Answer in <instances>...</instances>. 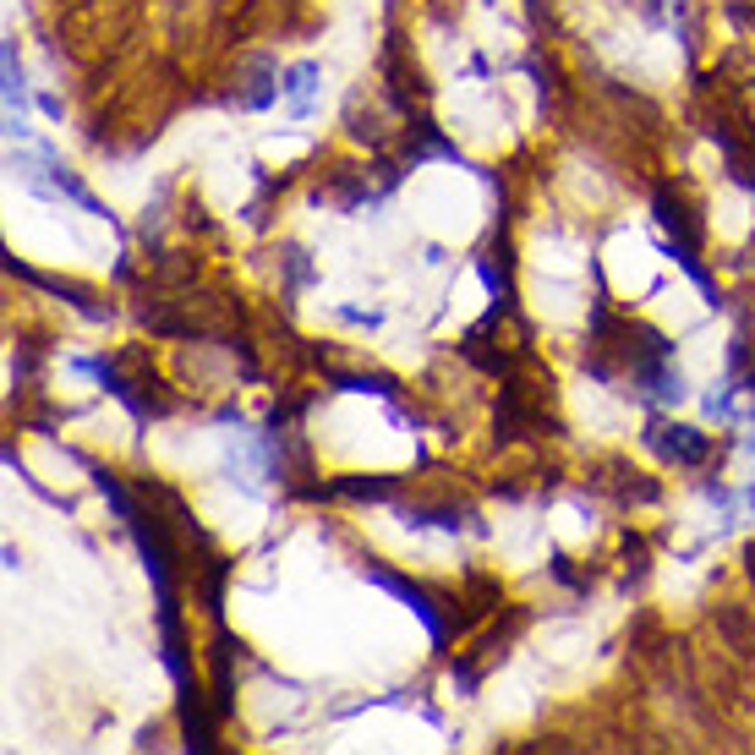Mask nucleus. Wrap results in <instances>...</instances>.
Wrapping results in <instances>:
<instances>
[{"label": "nucleus", "mask_w": 755, "mask_h": 755, "mask_svg": "<svg viewBox=\"0 0 755 755\" xmlns=\"http://www.w3.org/2000/svg\"><path fill=\"white\" fill-rule=\"evenodd\" d=\"M373 586L394 591V597H400V602H405V608H411V614L428 625V635H433V640H449V625L439 619V608H433V597H428L422 586H411L405 575H389V569H373Z\"/></svg>", "instance_id": "obj_1"}, {"label": "nucleus", "mask_w": 755, "mask_h": 755, "mask_svg": "<svg viewBox=\"0 0 755 755\" xmlns=\"http://www.w3.org/2000/svg\"><path fill=\"white\" fill-rule=\"evenodd\" d=\"M651 449L663 454V460H679V465H700L706 460V433H695V428H674V422H651Z\"/></svg>", "instance_id": "obj_2"}, {"label": "nucleus", "mask_w": 755, "mask_h": 755, "mask_svg": "<svg viewBox=\"0 0 755 755\" xmlns=\"http://www.w3.org/2000/svg\"><path fill=\"white\" fill-rule=\"evenodd\" d=\"M717 625H723V629H728V635H734V640H739V651H755V635H751V625H745V619H739L734 608H717Z\"/></svg>", "instance_id": "obj_3"}, {"label": "nucleus", "mask_w": 755, "mask_h": 755, "mask_svg": "<svg viewBox=\"0 0 755 755\" xmlns=\"http://www.w3.org/2000/svg\"><path fill=\"white\" fill-rule=\"evenodd\" d=\"M340 493H351V499H389L394 482H373V477L367 482H340Z\"/></svg>", "instance_id": "obj_4"}, {"label": "nucleus", "mask_w": 755, "mask_h": 755, "mask_svg": "<svg viewBox=\"0 0 755 755\" xmlns=\"http://www.w3.org/2000/svg\"><path fill=\"white\" fill-rule=\"evenodd\" d=\"M307 88H313V66H296V71H291V82H285V94H296V110H302Z\"/></svg>", "instance_id": "obj_5"}, {"label": "nucleus", "mask_w": 755, "mask_h": 755, "mask_svg": "<svg viewBox=\"0 0 755 755\" xmlns=\"http://www.w3.org/2000/svg\"><path fill=\"white\" fill-rule=\"evenodd\" d=\"M745 565H751V580H755V548H751V553H745Z\"/></svg>", "instance_id": "obj_6"}]
</instances>
